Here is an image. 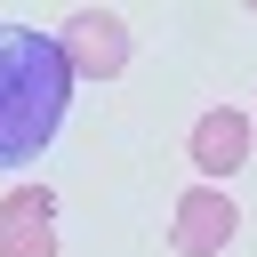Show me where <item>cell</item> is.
<instances>
[{
	"mask_svg": "<svg viewBox=\"0 0 257 257\" xmlns=\"http://www.w3.org/2000/svg\"><path fill=\"white\" fill-rule=\"evenodd\" d=\"M72 80L80 72L64 64L56 32L0 24V169H24L32 153H48V137L64 128Z\"/></svg>",
	"mask_w": 257,
	"mask_h": 257,
	"instance_id": "1",
	"label": "cell"
},
{
	"mask_svg": "<svg viewBox=\"0 0 257 257\" xmlns=\"http://www.w3.org/2000/svg\"><path fill=\"white\" fill-rule=\"evenodd\" d=\"M56 48H64V64H72V72H88V80H112V72H128V24H120V16H104V8H80V16H64Z\"/></svg>",
	"mask_w": 257,
	"mask_h": 257,
	"instance_id": "2",
	"label": "cell"
},
{
	"mask_svg": "<svg viewBox=\"0 0 257 257\" xmlns=\"http://www.w3.org/2000/svg\"><path fill=\"white\" fill-rule=\"evenodd\" d=\"M241 233V209H233V193H185L177 201V217H169V249L177 257H217L225 241Z\"/></svg>",
	"mask_w": 257,
	"mask_h": 257,
	"instance_id": "3",
	"label": "cell"
},
{
	"mask_svg": "<svg viewBox=\"0 0 257 257\" xmlns=\"http://www.w3.org/2000/svg\"><path fill=\"white\" fill-rule=\"evenodd\" d=\"M249 145H257V112H241V104H209L193 120V169L201 177H233L249 161Z\"/></svg>",
	"mask_w": 257,
	"mask_h": 257,
	"instance_id": "4",
	"label": "cell"
},
{
	"mask_svg": "<svg viewBox=\"0 0 257 257\" xmlns=\"http://www.w3.org/2000/svg\"><path fill=\"white\" fill-rule=\"evenodd\" d=\"M0 257H56V193L16 185L0 201Z\"/></svg>",
	"mask_w": 257,
	"mask_h": 257,
	"instance_id": "5",
	"label": "cell"
}]
</instances>
